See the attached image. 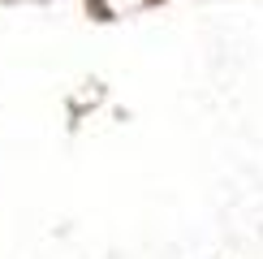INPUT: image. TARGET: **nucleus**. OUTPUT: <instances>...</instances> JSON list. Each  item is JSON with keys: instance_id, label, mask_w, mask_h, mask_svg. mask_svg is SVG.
<instances>
[]
</instances>
